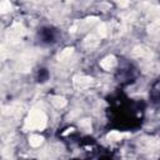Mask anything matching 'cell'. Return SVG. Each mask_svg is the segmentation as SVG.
I'll return each mask as SVG.
<instances>
[{"instance_id": "6da1fadb", "label": "cell", "mask_w": 160, "mask_h": 160, "mask_svg": "<svg viewBox=\"0 0 160 160\" xmlns=\"http://www.w3.org/2000/svg\"><path fill=\"white\" fill-rule=\"evenodd\" d=\"M46 125V115L44 111L34 109L30 111L29 116L25 120V128L29 130H41Z\"/></svg>"}, {"instance_id": "7a4b0ae2", "label": "cell", "mask_w": 160, "mask_h": 160, "mask_svg": "<svg viewBox=\"0 0 160 160\" xmlns=\"http://www.w3.org/2000/svg\"><path fill=\"white\" fill-rule=\"evenodd\" d=\"M91 84H92V79L88 78V76H76L74 79V85L79 90H84V89L89 88Z\"/></svg>"}, {"instance_id": "3957f363", "label": "cell", "mask_w": 160, "mask_h": 160, "mask_svg": "<svg viewBox=\"0 0 160 160\" xmlns=\"http://www.w3.org/2000/svg\"><path fill=\"white\" fill-rule=\"evenodd\" d=\"M100 39H101V36H100L96 31H95V32H91L90 35H88V36L85 38V40H84V45H85L86 48H89V49H92V48L98 46Z\"/></svg>"}, {"instance_id": "277c9868", "label": "cell", "mask_w": 160, "mask_h": 160, "mask_svg": "<svg viewBox=\"0 0 160 160\" xmlns=\"http://www.w3.org/2000/svg\"><path fill=\"white\" fill-rule=\"evenodd\" d=\"M134 55L140 59H149L151 56V51L145 46H136L134 49Z\"/></svg>"}, {"instance_id": "5b68a950", "label": "cell", "mask_w": 160, "mask_h": 160, "mask_svg": "<svg viewBox=\"0 0 160 160\" xmlns=\"http://www.w3.org/2000/svg\"><path fill=\"white\" fill-rule=\"evenodd\" d=\"M116 65V59L114 56H106L100 61V66L105 70H111Z\"/></svg>"}, {"instance_id": "8992f818", "label": "cell", "mask_w": 160, "mask_h": 160, "mask_svg": "<svg viewBox=\"0 0 160 160\" xmlns=\"http://www.w3.org/2000/svg\"><path fill=\"white\" fill-rule=\"evenodd\" d=\"M72 54V49L71 48H66L64 49L60 54H59V61H65V60H69L70 56Z\"/></svg>"}, {"instance_id": "52a82bcc", "label": "cell", "mask_w": 160, "mask_h": 160, "mask_svg": "<svg viewBox=\"0 0 160 160\" xmlns=\"http://www.w3.org/2000/svg\"><path fill=\"white\" fill-rule=\"evenodd\" d=\"M29 142H30L31 146L38 148V146L41 145V142H42V138H41L40 135H31L30 139H29Z\"/></svg>"}, {"instance_id": "ba28073f", "label": "cell", "mask_w": 160, "mask_h": 160, "mask_svg": "<svg viewBox=\"0 0 160 160\" xmlns=\"http://www.w3.org/2000/svg\"><path fill=\"white\" fill-rule=\"evenodd\" d=\"M51 102H52L56 108H62V106H65V104H66L65 99L61 98V96H52V98H51Z\"/></svg>"}, {"instance_id": "9c48e42d", "label": "cell", "mask_w": 160, "mask_h": 160, "mask_svg": "<svg viewBox=\"0 0 160 160\" xmlns=\"http://www.w3.org/2000/svg\"><path fill=\"white\" fill-rule=\"evenodd\" d=\"M10 9H11L10 1H9V0H2V1H1V11H2V12H6V11H9Z\"/></svg>"}, {"instance_id": "30bf717a", "label": "cell", "mask_w": 160, "mask_h": 160, "mask_svg": "<svg viewBox=\"0 0 160 160\" xmlns=\"http://www.w3.org/2000/svg\"><path fill=\"white\" fill-rule=\"evenodd\" d=\"M109 139H112V141H118V140L121 139V134L114 131V132H111V134L109 135Z\"/></svg>"}]
</instances>
